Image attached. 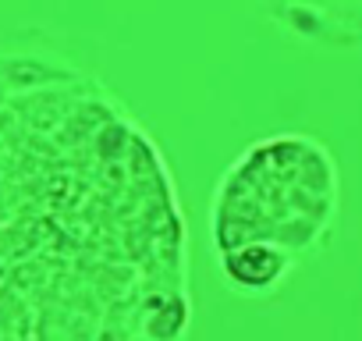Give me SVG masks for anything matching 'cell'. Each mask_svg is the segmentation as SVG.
Returning <instances> with one entry per match:
<instances>
[{
  "instance_id": "6da1fadb",
  "label": "cell",
  "mask_w": 362,
  "mask_h": 341,
  "mask_svg": "<svg viewBox=\"0 0 362 341\" xmlns=\"http://www.w3.org/2000/svg\"><path fill=\"white\" fill-rule=\"evenodd\" d=\"M221 270L228 277V284L235 291L245 295H267L274 291L284 274L291 270V253L281 242H267V238H252L242 242L235 249H228L221 256Z\"/></svg>"
}]
</instances>
